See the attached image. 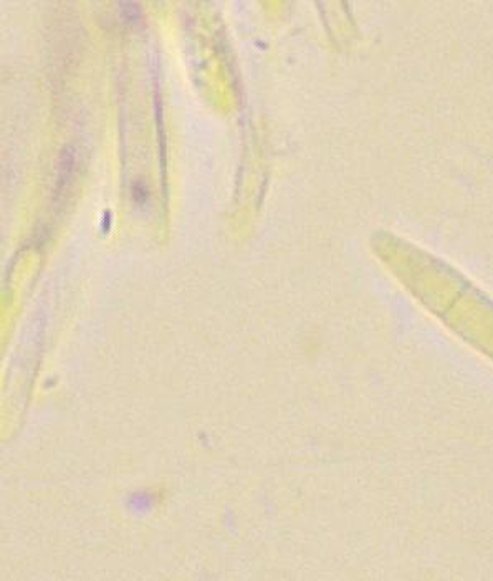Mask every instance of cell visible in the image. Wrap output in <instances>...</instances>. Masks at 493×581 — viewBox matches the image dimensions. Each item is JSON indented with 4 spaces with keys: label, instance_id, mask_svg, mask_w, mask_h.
<instances>
[{
    "label": "cell",
    "instance_id": "obj_1",
    "mask_svg": "<svg viewBox=\"0 0 493 581\" xmlns=\"http://www.w3.org/2000/svg\"><path fill=\"white\" fill-rule=\"evenodd\" d=\"M120 7H122L124 19L131 20V22H136V20H140L141 9L137 3L124 2L120 3Z\"/></svg>",
    "mask_w": 493,
    "mask_h": 581
}]
</instances>
